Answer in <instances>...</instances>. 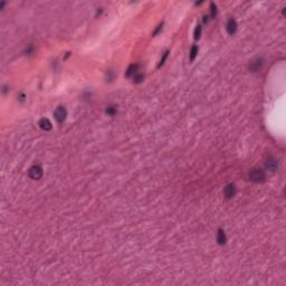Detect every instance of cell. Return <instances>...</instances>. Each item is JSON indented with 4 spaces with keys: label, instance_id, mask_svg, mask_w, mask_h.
<instances>
[{
    "label": "cell",
    "instance_id": "6da1fadb",
    "mask_svg": "<svg viewBox=\"0 0 286 286\" xmlns=\"http://www.w3.org/2000/svg\"><path fill=\"white\" fill-rule=\"evenodd\" d=\"M248 178L249 180L253 181V182H256V183L264 182L266 179L265 171L261 170V169H253V170L249 171Z\"/></svg>",
    "mask_w": 286,
    "mask_h": 286
},
{
    "label": "cell",
    "instance_id": "7a4b0ae2",
    "mask_svg": "<svg viewBox=\"0 0 286 286\" xmlns=\"http://www.w3.org/2000/svg\"><path fill=\"white\" fill-rule=\"evenodd\" d=\"M66 116H67V111L64 106H58V108L55 110L54 117H55V120H56L57 123L62 124L63 122L66 120Z\"/></svg>",
    "mask_w": 286,
    "mask_h": 286
},
{
    "label": "cell",
    "instance_id": "3957f363",
    "mask_svg": "<svg viewBox=\"0 0 286 286\" xmlns=\"http://www.w3.org/2000/svg\"><path fill=\"white\" fill-rule=\"evenodd\" d=\"M43 174H44V171H43V168L40 166H33L28 171V175L34 180L42 179Z\"/></svg>",
    "mask_w": 286,
    "mask_h": 286
},
{
    "label": "cell",
    "instance_id": "277c9868",
    "mask_svg": "<svg viewBox=\"0 0 286 286\" xmlns=\"http://www.w3.org/2000/svg\"><path fill=\"white\" fill-rule=\"evenodd\" d=\"M265 167L267 170H270V172H274V171L277 170L278 168V161L277 159H275L273 155H270V157L266 159L265 161Z\"/></svg>",
    "mask_w": 286,
    "mask_h": 286
},
{
    "label": "cell",
    "instance_id": "5b68a950",
    "mask_svg": "<svg viewBox=\"0 0 286 286\" xmlns=\"http://www.w3.org/2000/svg\"><path fill=\"white\" fill-rule=\"evenodd\" d=\"M224 195L226 197V199H231V198L235 197V195H236V187H235L234 183H229V184L226 186L224 190Z\"/></svg>",
    "mask_w": 286,
    "mask_h": 286
},
{
    "label": "cell",
    "instance_id": "8992f818",
    "mask_svg": "<svg viewBox=\"0 0 286 286\" xmlns=\"http://www.w3.org/2000/svg\"><path fill=\"white\" fill-rule=\"evenodd\" d=\"M264 65V59L263 58H256L249 65V69L252 72H258L261 69V67Z\"/></svg>",
    "mask_w": 286,
    "mask_h": 286
},
{
    "label": "cell",
    "instance_id": "52a82bcc",
    "mask_svg": "<svg viewBox=\"0 0 286 286\" xmlns=\"http://www.w3.org/2000/svg\"><path fill=\"white\" fill-rule=\"evenodd\" d=\"M237 21L234 19V18H231V19H229L228 22H227V26H226V29H227V33L229 34V35H234V34L237 31Z\"/></svg>",
    "mask_w": 286,
    "mask_h": 286
},
{
    "label": "cell",
    "instance_id": "ba28073f",
    "mask_svg": "<svg viewBox=\"0 0 286 286\" xmlns=\"http://www.w3.org/2000/svg\"><path fill=\"white\" fill-rule=\"evenodd\" d=\"M38 125H39V128H40L42 130H44V131H50L52 128H53L52 122H50L48 119H46V117L40 119L39 122H38Z\"/></svg>",
    "mask_w": 286,
    "mask_h": 286
},
{
    "label": "cell",
    "instance_id": "9c48e42d",
    "mask_svg": "<svg viewBox=\"0 0 286 286\" xmlns=\"http://www.w3.org/2000/svg\"><path fill=\"white\" fill-rule=\"evenodd\" d=\"M137 69H139V65L137 64H132L130 65L129 68L126 69V73H125V76L126 77H131V76H134V75L137 73Z\"/></svg>",
    "mask_w": 286,
    "mask_h": 286
},
{
    "label": "cell",
    "instance_id": "30bf717a",
    "mask_svg": "<svg viewBox=\"0 0 286 286\" xmlns=\"http://www.w3.org/2000/svg\"><path fill=\"white\" fill-rule=\"evenodd\" d=\"M217 241L219 245H225L226 241H227V237H226V234L223 229H219L218 232H217Z\"/></svg>",
    "mask_w": 286,
    "mask_h": 286
},
{
    "label": "cell",
    "instance_id": "8fae6325",
    "mask_svg": "<svg viewBox=\"0 0 286 286\" xmlns=\"http://www.w3.org/2000/svg\"><path fill=\"white\" fill-rule=\"evenodd\" d=\"M143 79H144V74H142V73H137V74L133 76V82L135 84L142 83Z\"/></svg>",
    "mask_w": 286,
    "mask_h": 286
},
{
    "label": "cell",
    "instance_id": "7c38bea8",
    "mask_svg": "<svg viewBox=\"0 0 286 286\" xmlns=\"http://www.w3.org/2000/svg\"><path fill=\"white\" fill-rule=\"evenodd\" d=\"M197 54H198V47L197 46H192L190 50V62H193L197 57Z\"/></svg>",
    "mask_w": 286,
    "mask_h": 286
},
{
    "label": "cell",
    "instance_id": "4fadbf2b",
    "mask_svg": "<svg viewBox=\"0 0 286 286\" xmlns=\"http://www.w3.org/2000/svg\"><path fill=\"white\" fill-rule=\"evenodd\" d=\"M106 114L108 115H110V116H114V115H116V113H117V110H116V108L115 106H108V108H106Z\"/></svg>",
    "mask_w": 286,
    "mask_h": 286
},
{
    "label": "cell",
    "instance_id": "5bb4252c",
    "mask_svg": "<svg viewBox=\"0 0 286 286\" xmlns=\"http://www.w3.org/2000/svg\"><path fill=\"white\" fill-rule=\"evenodd\" d=\"M201 30H202V28H201V26L200 25H198L197 27H196V29H195V34H193V37H195V39H199L200 38V36H201Z\"/></svg>",
    "mask_w": 286,
    "mask_h": 286
},
{
    "label": "cell",
    "instance_id": "9a60e30c",
    "mask_svg": "<svg viewBox=\"0 0 286 286\" xmlns=\"http://www.w3.org/2000/svg\"><path fill=\"white\" fill-rule=\"evenodd\" d=\"M210 13H211L212 18H215V17L217 16V6H216V4H214V2L210 4Z\"/></svg>",
    "mask_w": 286,
    "mask_h": 286
},
{
    "label": "cell",
    "instance_id": "2e32d148",
    "mask_svg": "<svg viewBox=\"0 0 286 286\" xmlns=\"http://www.w3.org/2000/svg\"><path fill=\"white\" fill-rule=\"evenodd\" d=\"M168 55H169V50H167L166 53L163 54V56H162V58H161V60H160L159 65H158V68H160L161 66H163V64H164V62H166L167 58H168Z\"/></svg>",
    "mask_w": 286,
    "mask_h": 286
},
{
    "label": "cell",
    "instance_id": "e0dca14e",
    "mask_svg": "<svg viewBox=\"0 0 286 286\" xmlns=\"http://www.w3.org/2000/svg\"><path fill=\"white\" fill-rule=\"evenodd\" d=\"M162 27H163V22H161V24H160V25L158 26V28L155 29V30H154V33H153V36H157L158 34H159V31H160V30H162Z\"/></svg>",
    "mask_w": 286,
    "mask_h": 286
},
{
    "label": "cell",
    "instance_id": "ac0fdd59",
    "mask_svg": "<svg viewBox=\"0 0 286 286\" xmlns=\"http://www.w3.org/2000/svg\"><path fill=\"white\" fill-rule=\"evenodd\" d=\"M108 79L110 81V82H111V81L113 79V77H114V75H113V72H112V71H108Z\"/></svg>",
    "mask_w": 286,
    "mask_h": 286
},
{
    "label": "cell",
    "instance_id": "d6986e66",
    "mask_svg": "<svg viewBox=\"0 0 286 286\" xmlns=\"http://www.w3.org/2000/svg\"><path fill=\"white\" fill-rule=\"evenodd\" d=\"M202 20H203V22H206V24H207L208 21H209V17H208V16H203Z\"/></svg>",
    "mask_w": 286,
    "mask_h": 286
},
{
    "label": "cell",
    "instance_id": "ffe728a7",
    "mask_svg": "<svg viewBox=\"0 0 286 286\" xmlns=\"http://www.w3.org/2000/svg\"><path fill=\"white\" fill-rule=\"evenodd\" d=\"M24 99H25V95H24V94H21V95H20V99H19V100H20L21 102H24Z\"/></svg>",
    "mask_w": 286,
    "mask_h": 286
}]
</instances>
